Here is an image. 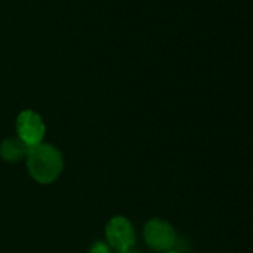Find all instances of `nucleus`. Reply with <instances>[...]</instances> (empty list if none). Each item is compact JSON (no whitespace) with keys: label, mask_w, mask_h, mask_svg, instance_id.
Returning a JSON list of instances; mask_svg holds the SVG:
<instances>
[{"label":"nucleus","mask_w":253,"mask_h":253,"mask_svg":"<svg viewBox=\"0 0 253 253\" xmlns=\"http://www.w3.org/2000/svg\"><path fill=\"white\" fill-rule=\"evenodd\" d=\"M27 167L39 183H52L63 171V155L49 143H41L30 148L27 154Z\"/></svg>","instance_id":"f257e3e1"},{"label":"nucleus","mask_w":253,"mask_h":253,"mask_svg":"<svg viewBox=\"0 0 253 253\" xmlns=\"http://www.w3.org/2000/svg\"><path fill=\"white\" fill-rule=\"evenodd\" d=\"M107 244L118 253L128 252L136 244V234L131 222L124 216H115L106 226Z\"/></svg>","instance_id":"f03ea898"},{"label":"nucleus","mask_w":253,"mask_h":253,"mask_svg":"<svg viewBox=\"0 0 253 253\" xmlns=\"http://www.w3.org/2000/svg\"><path fill=\"white\" fill-rule=\"evenodd\" d=\"M145 240L151 249L169 252L177 243V234L169 222L163 219H151L145 226Z\"/></svg>","instance_id":"7ed1b4c3"},{"label":"nucleus","mask_w":253,"mask_h":253,"mask_svg":"<svg viewBox=\"0 0 253 253\" xmlns=\"http://www.w3.org/2000/svg\"><path fill=\"white\" fill-rule=\"evenodd\" d=\"M17 131L18 139L23 140L29 148L38 146L42 143L45 136V124L33 110H24L17 118Z\"/></svg>","instance_id":"20e7f679"},{"label":"nucleus","mask_w":253,"mask_h":253,"mask_svg":"<svg viewBox=\"0 0 253 253\" xmlns=\"http://www.w3.org/2000/svg\"><path fill=\"white\" fill-rule=\"evenodd\" d=\"M29 151H30V148L18 137L6 139L2 143V146H0V155H2V158L8 163H18L23 158H27Z\"/></svg>","instance_id":"39448f33"},{"label":"nucleus","mask_w":253,"mask_h":253,"mask_svg":"<svg viewBox=\"0 0 253 253\" xmlns=\"http://www.w3.org/2000/svg\"><path fill=\"white\" fill-rule=\"evenodd\" d=\"M89 253H110V247L104 241H95L89 249Z\"/></svg>","instance_id":"423d86ee"},{"label":"nucleus","mask_w":253,"mask_h":253,"mask_svg":"<svg viewBox=\"0 0 253 253\" xmlns=\"http://www.w3.org/2000/svg\"><path fill=\"white\" fill-rule=\"evenodd\" d=\"M163 253H180V252H176V250H169V252H163Z\"/></svg>","instance_id":"0eeeda50"},{"label":"nucleus","mask_w":253,"mask_h":253,"mask_svg":"<svg viewBox=\"0 0 253 253\" xmlns=\"http://www.w3.org/2000/svg\"><path fill=\"white\" fill-rule=\"evenodd\" d=\"M122 253H136V252H131V250H128V252H122Z\"/></svg>","instance_id":"6e6552de"}]
</instances>
